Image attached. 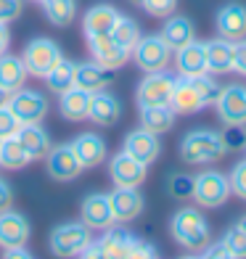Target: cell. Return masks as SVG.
Listing matches in <instances>:
<instances>
[{"label": "cell", "mask_w": 246, "mask_h": 259, "mask_svg": "<svg viewBox=\"0 0 246 259\" xmlns=\"http://www.w3.org/2000/svg\"><path fill=\"white\" fill-rule=\"evenodd\" d=\"M82 256H101V259H106V256H111V259L143 256L146 259V256H156V249L151 243L130 235L122 228H106V235H103L101 241H96V243L90 241V246L82 251Z\"/></svg>", "instance_id": "obj_1"}, {"label": "cell", "mask_w": 246, "mask_h": 259, "mask_svg": "<svg viewBox=\"0 0 246 259\" xmlns=\"http://www.w3.org/2000/svg\"><path fill=\"white\" fill-rule=\"evenodd\" d=\"M170 233H172V238L178 241L183 249H188L191 254L204 251L209 246V241H212L207 217L198 209H191V206H183L180 211H175V217L170 222Z\"/></svg>", "instance_id": "obj_2"}, {"label": "cell", "mask_w": 246, "mask_h": 259, "mask_svg": "<svg viewBox=\"0 0 246 259\" xmlns=\"http://www.w3.org/2000/svg\"><path fill=\"white\" fill-rule=\"evenodd\" d=\"M222 154L225 148H222L220 133H212V130H193L180 143V156L188 164H212L220 161Z\"/></svg>", "instance_id": "obj_3"}, {"label": "cell", "mask_w": 246, "mask_h": 259, "mask_svg": "<svg viewBox=\"0 0 246 259\" xmlns=\"http://www.w3.org/2000/svg\"><path fill=\"white\" fill-rule=\"evenodd\" d=\"M130 56L143 72H161V69L170 66L172 48L164 42L161 34H140V40L133 45Z\"/></svg>", "instance_id": "obj_4"}, {"label": "cell", "mask_w": 246, "mask_h": 259, "mask_svg": "<svg viewBox=\"0 0 246 259\" xmlns=\"http://www.w3.org/2000/svg\"><path fill=\"white\" fill-rule=\"evenodd\" d=\"M90 246V230L85 222H64L51 233V251L56 256H77Z\"/></svg>", "instance_id": "obj_5"}, {"label": "cell", "mask_w": 246, "mask_h": 259, "mask_svg": "<svg viewBox=\"0 0 246 259\" xmlns=\"http://www.w3.org/2000/svg\"><path fill=\"white\" fill-rule=\"evenodd\" d=\"M230 196V180L217 169H207L193 178V198L201 206H222Z\"/></svg>", "instance_id": "obj_6"}, {"label": "cell", "mask_w": 246, "mask_h": 259, "mask_svg": "<svg viewBox=\"0 0 246 259\" xmlns=\"http://www.w3.org/2000/svg\"><path fill=\"white\" fill-rule=\"evenodd\" d=\"M58 58H61V48H58L53 40H45V37L32 40L24 48V53H21V61H24V66H27V74L40 77V79L58 64Z\"/></svg>", "instance_id": "obj_7"}, {"label": "cell", "mask_w": 246, "mask_h": 259, "mask_svg": "<svg viewBox=\"0 0 246 259\" xmlns=\"http://www.w3.org/2000/svg\"><path fill=\"white\" fill-rule=\"evenodd\" d=\"M175 88V77L161 72H146L143 82L138 85V103L143 106H170V96Z\"/></svg>", "instance_id": "obj_8"}, {"label": "cell", "mask_w": 246, "mask_h": 259, "mask_svg": "<svg viewBox=\"0 0 246 259\" xmlns=\"http://www.w3.org/2000/svg\"><path fill=\"white\" fill-rule=\"evenodd\" d=\"M45 167H48V175L58 183H66V180H74L77 175L82 172V164L74 154L72 143H61L51 148L48 154H45Z\"/></svg>", "instance_id": "obj_9"}, {"label": "cell", "mask_w": 246, "mask_h": 259, "mask_svg": "<svg viewBox=\"0 0 246 259\" xmlns=\"http://www.w3.org/2000/svg\"><path fill=\"white\" fill-rule=\"evenodd\" d=\"M8 109L16 114V119L24 122H40L45 114H48V101H45L37 90H16L11 93L8 98Z\"/></svg>", "instance_id": "obj_10"}, {"label": "cell", "mask_w": 246, "mask_h": 259, "mask_svg": "<svg viewBox=\"0 0 246 259\" xmlns=\"http://www.w3.org/2000/svg\"><path fill=\"white\" fill-rule=\"evenodd\" d=\"M217 114L225 124H246V85L222 88L217 98Z\"/></svg>", "instance_id": "obj_11"}, {"label": "cell", "mask_w": 246, "mask_h": 259, "mask_svg": "<svg viewBox=\"0 0 246 259\" xmlns=\"http://www.w3.org/2000/svg\"><path fill=\"white\" fill-rule=\"evenodd\" d=\"M109 204H111L114 222H133L143 211V196L138 193V188L116 185L114 193H109Z\"/></svg>", "instance_id": "obj_12"}, {"label": "cell", "mask_w": 246, "mask_h": 259, "mask_svg": "<svg viewBox=\"0 0 246 259\" xmlns=\"http://www.w3.org/2000/svg\"><path fill=\"white\" fill-rule=\"evenodd\" d=\"M90 45V53L96 56V61L101 66H106V69H119L127 64V58H130V51L125 48V45H119L111 34H98V37H93L88 40Z\"/></svg>", "instance_id": "obj_13"}, {"label": "cell", "mask_w": 246, "mask_h": 259, "mask_svg": "<svg viewBox=\"0 0 246 259\" xmlns=\"http://www.w3.org/2000/svg\"><path fill=\"white\" fill-rule=\"evenodd\" d=\"M109 172H111L114 185H125V188H138L146 180V164H140L135 156L127 154V151H122V154H116L111 159Z\"/></svg>", "instance_id": "obj_14"}, {"label": "cell", "mask_w": 246, "mask_h": 259, "mask_svg": "<svg viewBox=\"0 0 246 259\" xmlns=\"http://www.w3.org/2000/svg\"><path fill=\"white\" fill-rule=\"evenodd\" d=\"M217 32L230 42L246 40V6L228 3L217 11Z\"/></svg>", "instance_id": "obj_15"}, {"label": "cell", "mask_w": 246, "mask_h": 259, "mask_svg": "<svg viewBox=\"0 0 246 259\" xmlns=\"http://www.w3.org/2000/svg\"><path fill=\"white\" fill-rule=\"evenodd\" d=\"M125 151L130 156H135L140 164H154L156 159H159V154H161V146H159V140H156V135L154 133H148V130H133L130 135L125 138Z\"/></svg>", "instance_id": "obj_16"}, {"label": "cell", "mask_w": 246, "mask_h": 259, "mask_svg": "<svg viewBox=\"0 0 246 259\" xmlns=\"http://www.w3.org/2000/svg\"><path fill=\"white\" fill-rule=\"evenodd\" d=\"M29 241V222L19 211H0V246H24Z\"/></svg>", "instance_id": "obj_17"}, {"label": "cell", "mask_w": 246, "mask_h": 259, "mask_svg": "<svg viewBox=\"0 0 246 259\" xmlns=\"http://www.w3.org/2000/svg\"><path fill=\"white\" fill-rule=\"evenodd\" d=\"M175 66H178L180 77H196V74L209 72L207 69V48H204V42L191 40L188 45L178 48L175 51Z\"/></svg>", "instance_id": "obj_18"}, {"label": "cell", "mask_w": 246, "mask_h": 259, "mask_svg": "<svg viewBox=\"0 0 246 259\" xmlns=\"http://www.w3.org/2000/svg\"><path fill=\"white\" fill-rule=\"evenodd\" d=\"M82 222L96 230H106L114 225V214H111V204L106 193H93L82 201Z\"/></svg>", "instance_id": "obj_19"}, {"label": "cell", "mask_w": 246, "mask_h": 259, "mask_svg": "<svg viewBox=\"0 0 246 259\" xmlns=\"http://www.w3.org/2000/svg\"><path fill=\"white\" fill-rule=\"evenodd\" d=\"M74 154L82 164V169H90V167H98V164L106 159V140L96 133H82L79 138H74Z\"/></svg>", "instance_id": "obj_20"}, {"label": "cell", "mask_w": 246, "mask_h": 259, "mask_svg": "<svg viewBox=\"0 0 246 259\" xmlns=\"http://www.w3.org/2000/svg\"><path fill=\"white\" fill-rule=\"evenodd\" d=\"M116 19H119V11L101 3V6H93L88 14H85V24H82V34H85V40H93L98 37V34H109L116 24Z\"/></svg>", "instance_id": "obj_21"}, {"label": "cell", "mask_w": 246, "mask_h": 259, "mask_svg": "<svg viewBox=\"0 0 246 259\" xmlns=\"http://www.w3.org/2000/svg\"><path fill=\"white\" fill-rule=\"evenodd\" d=\"M170 109L175 114H196L204 109V101L198 98L196 88L191 85L188 77H175V88L170 96Z\"/></svg>", "instance_id": "obj_22"}, {"label": "cell", "mask_w": 246, "mask_h": 259, "mask_svg": "<svg viewBox=\"0 0 246 259\" xmlns=\"http://www.w3.org/2000/svg\"><path fill=\"white\" fill-rule=\"evenodd\" d=\"M119 116H122V106L119 101H116L114 96H109V93H93V98H90V111H88V119L90 122H96V124H103V127H111L119 122Z\"/></svg>", "instance_id": "obj_23"}, {"label": "cell", "mask_w": 246, "mask_h": 259, "mask_svg": "<svg viewBox=\"0 0 246 259\" xmlns=\"http://www.w3.org/2000/svg\"><path fill=\"white\" fill-rule=\"evenodd\" d=\"M111 69L101 66L98 61H85V64H77L74 66V85L88 90V93H98L103 90L111 82Z\"/></svg>", "instance_id": "obj_24"}, {"label": "cell", "mask_w": 246, "mask_h": 259, "mask_svg": "<svg viewBox=\"0 0 246 259\" xmlns=\"http://www.w3.org/2000/svg\"><path fill=\"white\" fill-rule=\"evenodd\" d=\"M90 98H93V93L82 90V88H77V85H72L69 90H64V93H61V101H58V109H61L64 119H69V122L88 119Z\"/></svg>", "instance_id": "obj_25"}, {"label": "cell", "mask_w": 246, "mask_h": 259, "mask_svg": "<svg viewBox=\"0 0 246 259\" xmlns=\"http://www.w3.org/2000/svg\"><path fill=\"white\" fill-rule=\"evenodd\" d=\"M24 151L29 154V159H43L45 154L51 151V140H48V133L37 124V122H24L19 127V133L14 135Z\"/></svg>", "instance_id": "obj_26"}, {"label": "cell", "mask_w": 246, "mask_h": 259, "mask_svg": "<svg viewBox=\"0 0 246 259\" xmlns=\"http://www.w3.org/2000/svg\"><path fill=\"white\" fill-rule=\"evenodd\" d=\"M233 45H236V42H230L225 37L204 42V48H207V69L212 74H228V72H233Z\"/></svg>", "instance_id": "obj_27"}, {"label": "cell", "mask_w": 246, "mask_h": 259, "mask_svg": "<svg viewBox=\"0 0 246 259\" xmlns=\"http://www.w3.org/2000/svg\"><path fill=\"white\" fill-rule=\"evenodd\" d=\"M24 79H27V66L19 56H8V53L0 56V88L8 93H16L24 88Z\"/></svg>", "instance_id": "obj_28"}, {"label": "cell", "mask_w": 246, "mask_h": 259, "mask_svg": "<svg viewBox=\"0 0 246 259\" xmlns=\"http://www.w3.org/2000/svg\"><path fill=\"white\" fill-rule=\"evenodd\" d=\"M172 124H175V111L170 106H143L140 109V127L148 130V133L161 135L172 130Z\"/></svg>", "instance_id": "obj_29"}, {"label": "cell", "mask_w": 246, "mask_h": 259, "mask_svg": "<svg viewBox=\"0 0 246 259\" xmlns=\"http://www.w3.org/2000/svg\"><path fill=\"white\" fill-rule=\"evenodd\" d=\"M161 37H164V42H167L172 51L188 45L193 40V24H191V19H185V16L167 19V24H164V29H161Z\"/></svg>", "instance_id": "obj_30"}, {"label": "cell", "mask_w": 246, "mask_h": 259, "mask_svg": "<svg viewBox=\"0 0 246 259\" xmlns=\"http://www.w3.org/2000/svg\"><path fill=\"white\" fill-rule=\"evenodd\" d=\"M74 66L77 64H72L69 58H58V64L51 69L48 74H45V82H48V90H53V93H58L61 96L64 90H69L74 85Z\"/></svg>", "instance_id": "obj_31"}, {"label": "cell", "mask_w": 246, "mask_h": 259, "mask_svg": "<svg viewBox=\"0 0 246 259\" xmlns=\"http://www.w3.org/2000/svg\"><path fill=\"white\" fill-rule=\"evenodd\" d=\"M29 161H32L29 154L24 151V146H21L16 138L0 140V167H6V169H21V167H27Z\"/></svg>", "instance_id": "obj_32"}, {"label": "cell", "mask_w": 246, "mask_h": 259, "mask_svg": "<svg viewBox=\"0 0 246 259\" xmlns=\"http://www.w3.org/2000/svg\"><path fill=\"white\" fill-rule=\"evenodd\" d=\"M43 8H45L48 21L56 24V27L72 24V19L77 14V3H74V0H43Z\"/></svg>", "instance_id": "obj_33"}, {"label": "cell", "mask_w": 246, "mask_h": 259, "mask_svg": "<svg viewBox=\"0 0 246 259\" xmlns=\"http://www.w3.org/2000/svg\"><path fill=\"white\" fill-rule=\"evenodd\" d=\"M109 34H111V37L119 42V45H125L127 51H133V45L140 40V27H138L135 19L119 16V19H116V24H114V29H111Z\"/></svg>", "instance_id": "obj_34"}, {"label": "cell", "mask_w": 246, "mask_h": 259, "mask_svg": "<svg viewBox=\"0 0 246 259\" xmlns=\"http://www.w3.org/2000/svg\"><path fill=\"white\" fill-rule=\"evenodd\" d=\"M188 79H191V85L196 88L198 98L204 101V106H212V103H217V98H220L222 88H220V82L212 77V72L196 74V77H188Z\"/></svg>", "instance_id": "obj_35"}, {"label": "cell", "mask_w": 246, "mask_h": 259, "mask_svg": "<svg viewBox=\"0 0 246 259\" xmlns=\"http://www.w3.org/2000/svg\"><path fill=\"white\" fill-rule=\"evenodd\" d=\"M222 246H225L228 256H236V259H243L246 256V230L241 225H233L225 238H222Z\"/></svg>", "instance_id": "obj_36"}, {"label": "cell", "mask_w": 246, "mask_h": 259, "mask_svg": "<svg viewBox=\"0 0 246 259\" xmlns=\"http://www.w3.org/2000/svg\"><path fill=\"white\" fill-rule=\"evenodd\" d=\"M220 140H222L225 154H233V151L246 148V130H243V124H225V130L220 133Z\"/></svg>", "instance_id": "obj_37"}, {"label": "cell", "mask_w": 246, "mask_h": 259, "mask_svg": "<svg viewBox=\"0 0 246 259\" xmlns=\"http://www.w3.org/2000/svg\"><path fill=\"white\" fill-rule=\"evenodd\" d=\"M19 127H21V122L16 119V114L8 109V103L0 106V140L14 138V135L19 133Z\"/></svg>", "instance_id": "obj_38"}, {"label": "cell", "mask_w": 246, "mask_h": 259, "mask_svg": "<svg viewBox=\"0 0 246 259\" xmlns=\"http://www.w3.org/2000/svg\"><path fill=\"white\" fill-rule=\"evenodd\" d=\"M170 196H175V198H191L193 196V178H191V175H172Z\"/></svg>", "instance_id": "obj_39"}, {"label": "cell", "mask_w": 246, "mask_h": 259, "mask_svg": "<svg viewBox=\"0 0 246 259\" xmlns=\"http://www.w3.org/2000/svg\"><path fill=\"white\" fill-rule=\"evenodd\" d=\"M228 180H230V193H236L238 198H243V201H246V159L233 167Z\"/></svg>", "instance_id": "obj_40"}, {"label": "cell", "mask_w": 246, "mask_h": 259, "mask_svg": "<svg viewBox=\"0 0 246 259\" xmlns=\"http://www.w3.org/2000/svg\"><path fill=\"white\" fill-rule=\"evenodd\" d=\"M140 6H143L146 14H151V16H170L175 11V6H178V0H143Z\"/></svg>", "instance_id": "obj_41"}, {"label": "cell", "mask_w": 246, "mask_h": 259, "mask_svg": "<svg viewBox=\"0 0 246 259\" xmlns=\"http://www.w3.org/2000/svg\"><path fill=\"white\" fill-rule=\"evenodd\" d=\"M21 14V0H0V21L8 24Z\"/></svg>", "instance_id": "obj_42"}, {"label": "cell", "mask_w": 246, "mask_h": 259, "mask_svg": "<svg viewBox=\"0 0 246 259\" xmlns=\"http://www.w3.org/2000/svg\"><path fill=\"white\" fill-rule=\"evenodd\" d=\"M233 69L246 74V40H238L233 45Z\"/></svg>", "instance_id": "obj_43"}, {"label": "cell", "mask_w": 246, "mask_h": 259, "mask_svg": "<svg viewBox=\"0 0 246 259\" xmlns=\"http://www.w3.org/2000/svg\"><path fill=\"white\" fill-rule=\"evenodd\" d=\"M11 204H14V191H11V185L0 178V211L11 209Z\"/></svg>", "instance_id": "obj_44"}, {"label": "cell", "mask_w": 246, "mask_h": 259, "mask_svg": "<svg viewBox=\"0 0 246 259\" xmlns=\"http://www.w3.org/2000/svg\"><path fill=\"white\" fill-rule=\"evenodd\" d=\"M201 254H204V256H215V259H217V256L230 259V256H228V251H225V246H222V241H220V243H212V241H209V246H207V249H204Z\"/></svg>", "instance_id": "obj_45"}, {"label": "cell", "mask_w": 246, "mask_h": 259, "mask_svg": "<svg viewBox=\"0 0 246 259\" xmlns=\"http://www.w3.org/2000/svg\"><path fill=\"white\" fill-rule=\"evenodd\" d=\"M6 256L8 259H29L32 254L24 249V246H11V249H6Z\"/></svg>", "instance_id": "obj_46"}, {"label": "cell", "mask_w": 246, "mask_h": 259, "mask_svg": "<svg viewBox=\"0 0 246 259\" xmlns=\"http://www.w3.org/2000/svg\"><path fill=\"white\" fill-rule=\"evenodd\" d=\"M8 42H11V34H8V27L0 21V56L8 51Z\"/></svg>", "instance_id": "obj_47"}, {"label": "cell", "mask_w": 246, "mask_h": 259, "mask_svg": "<svg viewBox=\"0 0 246 259\" xmlns=\"http://www.w3.org/2000/svg\"><path fill=\"white\" fill-rule=\"evenodd\" d=\"M8 98H11V93L0 88V106H6V103H8Z\"/></svg>", "instance_id": "obj_48"}, {"label": "cell", "mask_w": 246, "mask_h": 259, "mask_svg": "<svg viewBox=\"0 0 246 259\" xmlns=\"http://www.w3.org/2000/svg\"><path fill=\"white\" fill-rule=\"evenodd\" d=\"M238 225H241V228H243V230H246V217H243V220H241V222H238Z\"/></svg>", "instance_id": "obj_49"}, {"label": "cell", "mask_w": 246, "mask_h": 259, "mask_svg": "<svg viewBox=\"0 0 246 259\" xmlns=\"http://www.w3.org/2000/svg\"><path fill=\"white\" fill-rule=\"evenodd\" d=\"M32 3H43V0H32Z\"/></svg>", "instance_id": "obj_50"}]
</instances>
